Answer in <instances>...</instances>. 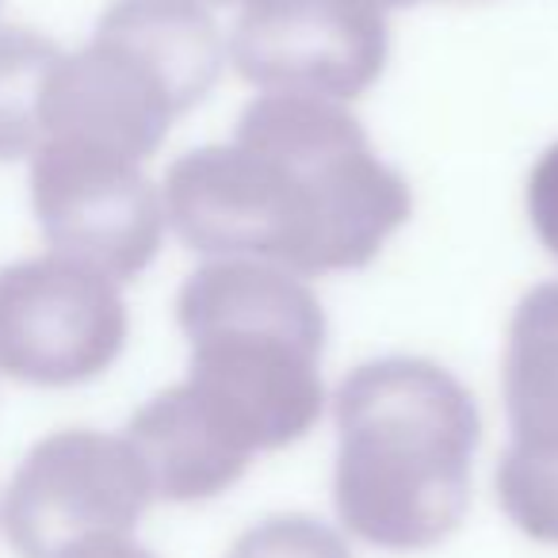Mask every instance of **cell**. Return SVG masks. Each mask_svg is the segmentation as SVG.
Wrapping results in <instances>:
<instances>
[{"mask_svg": "<svg viewBox=\"0 0 558 558\" xmlns=\"http://www.w3.org/2000/svg\"><path fill=\"white\" fill-rule=\"evenodd\" d=\"M149 505L154 486L126 436L62 428L20 459L0 524L20 558H58L88 535H134Z\"/></svg>", "mask_w": 558, "mask_h": 558, "instance_id": "7", "label": "cell"}, {"mask_svg": "<svg viewBox=\"0 0 558 558\" xmlns=\"http://www.w3.org/2000/svg\"><path fill=\"white\" fill-rule=\"evenodd\" d=\"M226 58L215 16L195 0H111L93 39L50 70L43 138L100 142L146 165L210 96Z\"/></svg>", "mask_w": 558, "mask_h": 558, "instance_id": "4", "label": "cell"}, {"mask_svg": "<svg viewBox=\"0 0 558 558\" xmlns=\"http://www.w3.org/2000/svg\"><path fill=\"white\" fill-rule=\"evenodd\" d=\"M123 436L154 486V501H210L238 486L253 463V456L207 417L184 383L165 387L142 410H134Z\"/></svg>", "mask_w": 558, "mask_h": 558, "instance_id": "9", "label": "cell"}, {"mask_svg": "<svg viewBox=\"0 0 558 558\" xmlns=\"http://www.w3.org/2000/svg\"><path fill=\"white\" fill-rule=\"evenodd\" d=\"M195 4H203V9H210V4H245V0H195Z\"/></svg>", "mask_w": 558, "mask_h": 558, "instance_id": "16", "label": "cell"}, {"mask_svg": "<svg viewBox=\"0 0 558 558\" xmlns=\"http://www.w3.org/2000/svg\"><path fill=\"white\" fill-rule=\"evenodd\" d=\"M62 47L32 27H0V165L43 142V96Z\"/></svg>", "mask_w": 558, "mask_h": 558, "instance_id": "11", "label": "cell"}, {"mask_svg": "<svg viewBox=\"0 0 558 558\" xmlns=\"http://www.w3.org/2000/svg\"><path fill=\"white\" fill-rule=\"evenodd\" d=\"M165 218L207 260H268L303 279L360 271L410 222L413 195L344 104L260 93L230 142L165 172Z\"/></svg>", "mask_w": 558, "mask_h": 558, "instance_id": "1", "label": "cell"}, {"mask_svg": "<svg viewBox=\"0 0 558 558\" xmlns=\"http://www.w3.org/2000/svg\"><path fill=\"white\" fill-rule=\"evenodd\" d=\"M32 210L50 253L116 283L138 279L161 253L165 199L142 161L85 138H43L32 154Z\"/></svg>", "mask_w": 558, "mask_h": 558, "instance_id": "5", "label": "cell"}, {"mask_svg": "<svg viewBox=\"0 0 558 558\" xmlns=\"http://www.w3.org/2000/svg\"><path fill=\"white\" fill-rule=\"evenodd\" d=\"M333 505L367 547H440L471 509L482 440L474 395L425 356L352 367L333 398Z\"/></svg>", "mask_w": 558, "mask_h": 558, "instance_id": "2", "label": "cell"}, {"mask_svg": "<svg viewBox=\"0 0 558 558\" xmlns=\"http://www.w3.org/2000/svg\"><path fill=\"white\" fill-rule=\"evenodd\" d=\"M524 210L539 245L550 253V260H558V142H550L527 172Z\"/></svg>", "mask_w": 558, "mask_h": 558, "instance_id": "13", "label": "cell"}, {"mask_svg": "<svg viewBox=\"0 0 558 558\" xmlns=\"http://www.w3.org/2000/svg\"><path fill=\"white\" fill-rule=\"evenodd\" d=\"M226 558H352V550L326 520L306 512H279L245 527Z\"/></svg>", "mask_w": 558, "mask_h": 558, "instance_id": "12", "label": "cell"}, {"mask_svg": "<svg viewBox=\"0 0 558 558\" xmlns=\"http://www.w3.org/2000/svg\"><path fill=\"white\" fill-rule=\"evenodd\" d=\"M177 322L184 387L241 451L291 448L318 425L329 326L303 276L245 256L207 260L184 279Z\"/></svg>", "mask_w": 558, "mask_h": 558, "instance_id": "3", "label": "cell"}, {"mask_svg": "<svg viewBox=\"0 0 558 558\" xmlns=\"http://www.w3.org/2000/svg\"><path fill=\"white\" fill-rule=\"evenodd\" d=\"M379 9H405V4H425V0H375Z\"/></svg>", "mask_w": 558, "mask_h": 558, "instance_id": "15", "label": "cell"}, {"mask_svg": "<svg viewBox=\"0 0 558 558\" xmlns=\"http://www.w3.org/2000/svg\"><path fill=\"white\" fill-rule=\"evenodd\" d=\"M58 558H157V555L149 547H142L134 535L104 532V535H88V539H77L73 547H65Z\"/></svg>", "mask_w": 558, "mask_h": 558, "instance_id": "14", "label": "cell"}, {"mask_svg": "<svg viewBox=\"0 0 558 558\" xmlns=\"http://www.w3.org/2000/svg\"><path fill=\"white\" fill-rule=\"evenodd\" d=\"M501 398L509 456L558 463V279L517 303L505 337Z\"/></svg>", "mask_w": 558, "mask_h": 558, "instance_id": "10", "label": "cell"}, {"mask_svg": "<svg viewBox=\"0 0 558 558\" xmlns=\"http://www.w3.org/2000/svg\"><path fill=\"white\" fill-rule=\"evenodd\" d=\"M226 54L260 93L352 104L387 70V9L375 0H245Z\"/></svg>", "mask_w": 558, "mask_h": 558, "instance_id": "8", "label": "cell"}, {"mask_svg": "<svg viewBox=\"0 0 558 558\" xmlns=\"http://www.w3.org/2000/svg\"><path fill=\"white\" fill-rule=\"evenodd\" d=\"M131 337L116 279L62 253L0 268V375L27 387H81L123 356Z\"/></svg>", "mask_w": 558, "mask_h": 558, "instance_id": "6", "label": "cell"}]
</instances>
